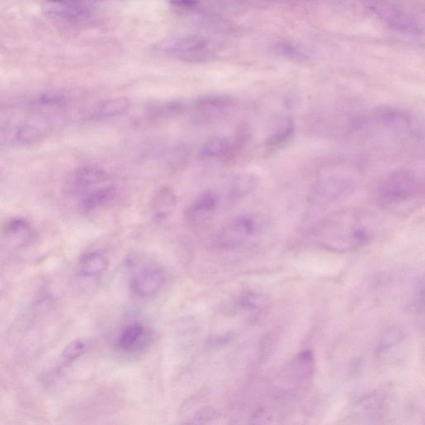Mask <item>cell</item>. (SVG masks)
<instances>
[{
    "label": "cell",
    "instance_id": "obj_1",
    "mask_svg": "<svg viewBox=\"0 0 425 425\" xmlns=\"http://www.w3.org/2000/svg\"><path fill=\"white\" fill-rule=\"evenodd\" d=\"M374 214L361 209H346L320 222L313 237L320 245L336 250H347L370 241L379 226Z\"/></svg>",
    "mask_w": 425,
    "mask_h": 425
},
{
    "label": "cell",
    "instance_id": "obj_2",
    "mask_svg": "<svg viewBox=\"0 0 425 425\" xmlns=\"http://www.w3.org/2000/svg\"><path fill=\"white\" fill-rule=\"evenodd\" d=\"M424 180L417 171L390 172L375 185L374 197L382 208L395 213L410 212L423 202Z\"/></svg>",
    "mask_w": 425,
    "mask_h": 425
},
{
    "label": "cell",
    "instance_id": "obj_3",
    "mask_svg": "<svg viewBox=\"0 0 425 425\" xmlns=\"http://www.w3.org/2000/svg\"><path fill=\"white\" fill-rule=\"evenodd\" d=\"M358 173L355 167L335 163L320 171L315 193L318 199L332 202L349 194L357 184Z\"/></svg>",
    "mask_w": 425,
    "mask_h": 425
},
{
    "label": "cell",
    "instance_id": "obj_4",
    "mask_svg": "<svg viewBox=\"0 0 425 425\" xmlns=\"http://www.w3.org/2000/svg\"><path fill=\"white\" fill-rule=\"evenodd\" d=\"M257 228L255 216L250 214L236 216L219 229L214 238V245L224 250L240 247L255 235Z\"/></svg>",
    "mask_w": 425,
    "mask_h": 425
},
{
    "label": "cell",
    "instance_id": "obj_5",
    "mask_svg": "<svg viewBox=\"0 0 425 425\" xmlns=\"http://www.w3.org/2000/svg\"><path fill=\"white\" fill-rule=\"evenodd\" d=\"M165 283V274L156 265L143 266L133 274L131 289L138 297L147 298L159 293Z\"/></svg>",
    "mask_w": 425,
    "mask_h": 425
},
{
    "label": "cell",
    "instance_id": "obj_6",
    "mask_svg": "<svg viewBox=\"0 0 425 425\" xmlns=\"http://www.w3.org/2000/svg\"><path fill=\"white\" fill-rule=\"evenodd\" d=\"M209 46V41L204 37L186 36L162 42L158 49L167 54L179 55L183 59L202 60L199 56L205 54Z\"/></svg>",
    "mask_w": 425,
    "mask_h": 425
},
{
    "label": "cell",
    "instance_id": "obj_7",
    "mask_svg": "<svg viewBox=\"0 0 425 425\" xmlns=\"http://www.w3.org/2000/svg\"><path fill=\"white\" fill-rule=\"evenodd\" d=\"M107 175L103 169L93 165L81 167L71 172L66 180V186L70 191H81L106 180Z\"/></svg>",
    "mask_w": 425,
    "mask_h": 425
},
{
    "label": "cell",
    "instance_id": "obj_8",
    "mask_svg": "<svg viewBox=\"0 0 425 425\" xmlns=\"http://www.w3.org/2000/svg\"><path fill=\"white\" fill-rule=\"evenodd\" d=\"M218 202L217 195L210 191L199 195L186 210V219L192 226H200L211 216L217 208Z\"/></svg>",
    "mask_w": 425,
    "mask_h": 425
},
{
    "label": "cell",
    "instance_id": "obj_9",
    "mask_svg": "<svg viewBox=\"0 0 425 425\" xmlns=\"http://www.w3.org/2000/svg\"><path fill=\"white\" fill-rule=\"evenodd\" d=\"M177 197L170 187L162 186L153 194L150 202L151 216L156 221H164L168 219L176 206Z\"/></svg>",
    "mask_w": 425,
    "mask_h": 425
},
{
    "label": "cell",
    "instance_id": "obj_10",
    "mask_svg": "<svg viewBox=\"0 0 425 425\" xmlns=\"http://www.w3.org/2000/svg\"><path fill=\"white\" fill-rule=\"evenodd\" d=\"M42 11L52 18L74 19L83 16L87 9L74 0H45L42 4Z\"/></svg>",
    "mask_w": 425,
    "mask_h": 425
},
{
    "label": "cell",
    "instance_id": "obj_11",
    "mask_svg": "<svg viewBox=\"0 0 425 425\" xmlns=\"http://www.w3.org/2000/svg\"><path fill=\"white\" fill-rule=\"evenodd\" d=\"M233 103V100L226 95H210L197 100L194 109L202 117L211 118L221 116Z\"/></svg>",
    "mask_w": 425,
    "mask_h": 425
},
{
    "label": "cell",
    "instance_id": "obj_12",
    "mask_svg": "<svg viewBox=\"0 0 425 425\" xmlns=\"http://www.w3.org/2000/svg\"><path fill=\"white\" fill-rule=\"evenodd\" d=\"M259 178L254 174H238L229 184L228 197L231 202H235L250 195L259 185Z\"/></svg>",
    "mask_w": 425,
    "mask_h": 425
},
{
    "label": "cell",
    "instance_id": "obj_13",
    "mask_svg": "<svg viewBox=\"0 0 425 425\" xmlns=\"http://www.w3.org/2000/svg\"><path fill=\"white\" fill-rule=\"evenodd\" d=\"M146 328L141 323L130 325L119 337L118 345L125 351H136L146 339Z\"/></svg>",
    "mask_w": 425,
    "mask_h": 425
},
{
    "label": "cell",
    "instance_id": "obj_14",
    "mask_svg": "<svg viewBox=\"0 0 425 425\" xmlns=\"http://www.w3.org/2000/svg\"><path fill=\"white\" fill-rule=\"evenodd\" d=\"M204 158H227L232 157V138L213 136L204 143L202 150Z\"/></svg>",
    "mask_w": 425,
    "mask_h": 425
},
{
    "label": "cell",
    "instance_id": "obj_15",
    "mask_svg": "<svg viewBox=\"0 0 425 425\" xmlns=\"http://www.w3.org/2000/svg\"><path fill=\"white\" fill-rule=\"evenodd\" d=\"M108 264L107 257L102 252H88L81 260L80 272L85 276H98L107 269Z\"/></svg>",
    "mask_w": 425,
    "mask_h": 425
},
{
    "label": "cell",
    "instance_id": "obj_16",
    "mask_svg": "<svg viewBox=\"0 0 425 425\" xmlns=\"http://www.w3.org/2000/svg\"><path fill=\"white\" fill-rule=\"evenodd\" d=\"M117 198V190L114 187H104L93 191L82 202V208L85 211L107 206Z\"/></svg>",
    "mask_w": 425,
    "mask_h": 425
},
{
    "label": "cell",
    "instance_id": "obj_17",
    "mask_svg": "<svg viewBox=\"0 0 425 425\" xmlns=\"http://www.w3.org/2000/svg\"><path fill=\"white\" fill-rule=\"evenodd\" d=\"M147 110L150 117L164 119L180 116L185 112V106L178 102H168L151 105Z\"/></svg>",
    "mask_w": 425,
    "mask_h": 425
},
{
    "label": "cell",
    "instance_id": "obj_18",
    "mask_svg": "<svg viewBox=\"0 0 425 425\" xmlns=\"http://www.w3.org/2000/svg\"><path fill=\"white\" fill-rule=\"evenodd\" d=\"M130 107L131 101L127 98L110 99L100 106L98 113L103 117H117L127 112Z\"/></svg>",
    "mask_w": 425,
    "mask_h": 425
},
{
    "label": "cell",
    "instance_id": "obj_19",
    "mask_svg": "<svg viewBox=\"0 0 425 425\" xmlns=\"http://www.w3.org/2000/svg\"><path fill=\"white\" fill-rule=\"evenodd\" d=\"M44 136L40 128L30 124L21 127L16 134V141L22 145L37 144Z\"/></svg>",
    "mask_w": 425,
    "mask_h": 425
},
{
    "label": "cell",
    "instance_id": "obj_20",
    "mask_svg": "<svg viewBox=\"0 0 425 425\" xmlns=\"http://www.w3.org/2000/svg\"><path fill=\"white\" fill-rule=\"evenodd\" d=\"M89 343L86 340H75L66 346L63 353H62V360L65 363L74 361L80 356H82L88 351Z\"/></svg>",
    "mask_w": 425,
    "mask_h": 425
},
{
    "label": "cell",
    "instance_id": "obj_21",
    "mask_svg": "<svg viewBox=\"0 0 425 425\" xmlns=\"http://www.w3.org/2000/svg\"><path fill=\"white\" fill-rule=\"evenodd\" d=\"M28 226L26 221H23L21 219H13L12 221H9L6 224V231L11 235H17L27 231Z\"/></svg>",
    "mask_w": 425,
    "mask_h": 425
},
{
    "label": "cell",
    "instance_id": "obj_22",
    "mask_svg": "<svg viewBox=\"0 0 425 425\" xmlns=\"http://www.w3.org/2000/svg\"><path fill=\"white\" fill-rule=\"evenodd\" d=\"M41 102L45 105H59L64 102V98L62 95H47L42 98Z\"/></svg>",
    "mask_w": 425,
    "mask_h": 425
},
{
    "label": "cell",
    "instance_id": "obj_23",
    "mask_svg": "<svg viewBox=\"0 0 425 425\" xmlns=\"http://www.w3.org/2000/svg\"><path fill=\"white\" fill-rule=\"evenodd\" d=\"M169 2L174 6L190 8L197 6L199 1L198 0H169Z\"/></svg>",
    "mask_w": 425,
    "mask_h": 425
}]
</instances>
